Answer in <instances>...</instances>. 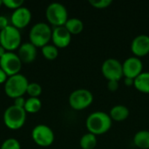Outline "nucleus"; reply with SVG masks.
Wrapping results in <instances>:
<instances>
[{"label":"nucleus","instance_id":"nucleus-1","mask_svg":"<svg viewBox=\"0 0 149 149\" xmlns=\"http://www.w3.org/2000/svg\"><path fill=\"white\" fill-rule=\"evenodd\" d=\"M112 123L113 120L109 114L102 111L93 112L86 120V126L88 132L94 135H100L107 133L112 127Z\"/></svg>","mask_w":149,"mask_h":149},{"label":"nucleus","instance_id":"nucleus-2","mask_svg":"<svg viewBox=\"0 0 149 149\" xmlns=\"http://www.w3.org/2000/svg\"><path fill=\"white\" fill-rule=\"evenodd\" d=\"M29 82L25 76L23 74H16L8 77L6 82L4 83V92L6 95L11 99H17L23 97L26 93Z\"/></svg>","mask_w":149,"mask_h":149},{"label":"nucleus","instance_id":"nucleus-3","mask_svg":"<svg viewBox=\"0 0 149 149\" xmlns=\"http://www.w3.org/2000/svg\"><path fill=\"white\" fill-rule=\"evenodd\" d=\"M52 30L51 27L45 23H37L34 24L29 33L30 43H31L34 46L44 47L48 45L50 40H52Z\"/></svg>","mask_w":149,"mask_h":149},{"label":"nucleus","instance_id":"nucleus-4","mask_svg":"<svg viewBox=\"0 0 149 149\" xmlns=\"http://www.w3.org/2000/svg\"><path fill=\"white\" fill-rule=\"evenodd\" d=\"M26 120V112L24 108L17 107L14 105L9 107L3 113L4 125L11 130L21 128Z\"/></svg>","mask_w":149,"mask_h":149},{"label":"nucleus","instance_id":"nucleus-5","mask_svg":"<svg viewBox=\"0 0 149 149\" xmlns=\"http://www.w3.org/2000/svg\"><path fill=\"white\" fill-rule=\"evenodd\" d=\"M0 45L7 52H13L21 45V34L18 29L12 25L0 31Z\"/></svg>","mask_w":149,"mask_h":149},{"label":"nucleus","instance_id":"nucleus-6","mask_svg":"<svg viewBox=\"0 0 149 149\" xmlns=\"http://www.w3.org/2000/svg\"><path fill=\"white\" fill-rule=\"evenodd\" d=\"M45 17L48 22L54 27L64 26L68 20L67 10L60 3H52L45 10Z\"/></svg>","mask_w":149,"mask_h":149},{"label":"nucleus","instance_id":"nucleus-7","mask_svg":"<svg viewBox=\"0 0 149 149\" xmlns=\"http://www.w3.org/2000/svg\"><path fill=\"white\" fill-rule=\"evenodd\" d=\"M69 105L74 110H84L93 102V94L84 88L74 90L69 96Z\"/></svg>","mask_w":149,"mask_h":149},{"label":"nucleus","instance_id":"nucleus-8","mask_svg":"<svg viewBox=\"0 0 149 149\" xmlns=\"http://www.w3.org/2000/svg\"><path fill=\"white\" fill-rule=\"evenodd\" d=\"M101 72L105 79L108 81L115 80L120 81L123 77V68L122 63L116 58H107L106 59L101 65Z\"/></svg>","mask_w":149,"mask_h":149},{"label":"nucleus","instance_id":"nucleus-9","mask_svg":"<svg viewBox=\"0 0 149 149\" xmlns=\"http://www.w3.org/2000/svg\"><path fill=\"white\" fill-rule=\"evenodd\" d=\"M22 67V61L17 54L13 52H7L0 58V68L8 77L18 74Z\"/></svg>","mask_w":149,"mask_h":149},{"label":"nucleus","instance_id":"nucleus-10","mask_svg":"<svg viewBox=\"0 0 149 149\" xmlns=\"http://www.w3.org/2000/svg\"><path fill=\"white\" fill-rule=\"evenodd\" d=\"M31 137L33 141L43 148L51 146L54 141V133L46 125L40 124L36 126L31 132Z\"/></svg>","mask_w":149,"mask_h":149},{"label":"nucleus","instance_id":"nucleus-11","mask_svg":"<svg viewBox=\"0 0 149 149\" xmlns=\"http://www.w3.org/2000/svg\"><path fill=\"white\" fill-rule=\"evenodd\" d=\"M124 78L136 79L141 73L143 72V63L140 58L135 56L127 58L122 63Z\"/></svg>","mask_w":149,"mask_h":149},{"label":"nucleus","instance_id":"nucleus-12","mask_svg":"<svg viewBox=\"0 0 149 149\" xmlns=\"http://www.w3.org/2000/svg\"><path fill=\"white\" fill-rule=\"evenodd\" d=\"M31 20V12L26 7H20L13 11L10 17L12 26L17 29H23L26 27Z\"/></svg>","mask_w":149,"mask_h":149},{"label":"nucleus","instance_id":"nucleus-13","mask_svg":"<svg viewBox=\"0 0 149 149\" xmlns=\"http://www.w3.org/2000/svg\"><path fill=\"white\" fill-rule=\"evenodd\" d=\"M131 51L137 58H141L149 53V36L141 34L136 36L131 43Z\"/></svg>","mask_w":149,"mask_h":149},{"label":"nucleus","instance_id":"nucleus-14","mask_svg":"<svg viewBox=\"0 0 149 149\" xmlns=\"http://www.w3.org/2000/svg\"><path fill=\"white\" fill-rule=\"evenodd\" d=\"M52 40L53 45L58 48H65L67 47L72 40L71 33L66 30L65 26L54 27L52 29Z\"/></svg>","mask_w":149,"mask_h":149},{"label":"nucleus","instance_id":"nucleus-15","mask_svg":"<svg viewBox=\"0 0 149 149\" xmlns=\"http://www.w3.org/2000/svg\"><path fill=\"white\" fill-rule=\"evenodd\" d=\"M37 47L34 46L31 43L27 42L21 44L18 48V57L22 63L31 64L32 63L37 57Z\"/></svg>","mask_w":149,"mask_h":149},{"label":"nucleus","instance_id":"nucleus-16","mask_svg":"<svg viewBox=\"0 0 149 149\" xmlns=\"http://www.w3.org/2000/svg\"><path fill=\"white\" fill-rule=\"evenodd\" d=\"M108 114L112 119V120L120 122V121L126 120L128 118L130 114V111L128 107L124 105H116L111 108Z\"/></svg>","mask_w":149,"mask_h":149},{"label":"nucleus","instance_id":"nucleus-17","mask_svg":"<svg viewBox=\"0 0 149 149\" xmlns=\"http://www.w3.org/2000/svg\"><path fill=\"white\" fill-rule=\"evenodd\" d=\"M134 87L142 93H149V72H143L134 79Z\"/></svg>","mask_w":149,"mask_h":149},{"label":"nucleus","instance_id":"nucleus-18","mask_svg":"<svg viewBox=\"0 0 149 149\" xmlns=\"http://www.w3.org/2000/svg\"><path fill=\"white\" fill-rule=\"evenodd\" d=\"M134 143L140 149H149V131L141 130L134 136Z\"/></svg>","mask_w":149,"mask_h":149},{"label":"nucleus","instance_id":"nucleus-19","mask_svg":"<svg viewBox=\"0 0 149 149\" xmlns=\"http://www.w3.org/2000/svg\"><path fill=\"white\" fill-rule=\"evenodd\" d=\"M66 30L71 33V35H77L79 34L84 29V24L82 20L77 17L68 18L65 24L64 25Z\"/></svg>","mask_w":149,"mask_h":149},{"label":"nucleus","instance_id":"nucleus-20","mask_svg":"<svg viewBox=\"0 0 149 149\" xmlns=\"http://www.w3.org/2000/svg\"><path fill=\"white\" fill-rule=\"evenodd\" d=\"M97 145L96 135L86 133L79 140V146L82 149H94Z\"/></svg>","mask_w":149,"mask_h":149},{"label":"nucleus","instance_id":"nucleus-21","mask_svg":"<svg viewBox=\"0 0 149 149\" xmlns=\"http://www.w3.org/2000/svg\"><path fill=\"white\" fill-rule=\"evenodd\" d=\"M42 107V102L38 98H29L25 101L24 107L26 113H36L39 112Z\"/></svg>","mask_w":149,"mask_h":149},{"label":"nucleus","instance_id":"nucleus-22","mask_svg":"<svg viewBox=\"0 0 149 149\" xmlns=\"http://www.w3.org/2000/svg\"><path fill=\"white\" fill-rule=\"evenodd\" d=\"M43 56L48 60H53L58 56V49L54 45H46L41 48Z\"/></svg>","mask_w":149,"mask_h":149},{"label":"nucleus","instance_id":"nucleus-23","mask_svg":"<svg viewBox=\"0 0 149 149\" xmlns=\"http://www.w3.org/2000/svg\"><path fill=\"white\" fill-rule=\"evenodd\" d=\"M26 93H28L30 98H38L42 93V87L38 83H29Z\"/></svg>","mask_w":149,"mask_h":149},{"label":"nucleus","instance_id":"nucleus-24","mask_svg":"<svg viewBox=\"0 0 149 149\" xmlns=\"http://www.w3.org/2000/svg\"><path fill=\"white\" fill-rule=\"evenodd\" d=\"M0 149H21V145L17 140L10 138L3 142Z\"/></svg>","mask_w":149,"mask_h":149},{"label":"nucleus","instance_id":"nucleus-25","mask_svg":"<svg viewBox=\"0 0 149 149\" xmlns=\"http://www.w3.org/2000/svg\"><path fill=\"white\" fill-rule=\"evenodd\" d=\"M112 0H89V3L96 9H106L112 4Z\"/></svg>","mask_w":149,"mask_h":149},{"label":"nucleus","instance_id":"nucleus-26","mask_svg":"<svg viewBox=\"0 0 149 149\" xmlns=\"http://www.w3.org/2000/svg\"><path fill=\"white\" fill-rule=\"evenodd\" d=\"M24 3L23 0H3V4L6 6L9 9L17 10L20 7H22Z\"/></svg>","mask_w":149,"mask_h":149},{"label":"nucleus","instance_id":"nucleus-27","mask_svg":"<svg viewBox=\"0 0 149 149\" xmlns=\"http://www.w3.org/2000/svg\"><path fill=\"white\" fill-rule=\"evenodd\" d=\"M107 89L110 92H116L119 89V81L110 80L107 83Z\"/></svg>","mask_w":149,"mask_h":149},{"label":"nucleus","instance_id":"nucleus-28","mask_svg":"<svg viewBox=\"0 0 149 149\" xmlns=\"http://www.w3.org/2000/svg\"><path fill=\"white\" fill-rule=\"evenodd\" d=\"M9 20L4 16H0V31L9 26Z\"/></svg>","mask_w":149,"mask_h":149},{"label":"nucleus","instance_id":"nucleus-29","mask_svg":"<svg viewBox=\"0 0 149 149\" xmlns=\"http://www.w3.org/2000/svg\"><path fill=\"white\" fill-rule=\"evenodd\" d=\"M25 101H26V100H24V98H23V97L17 98L14 100V106H16L17 107L24 108V107L25 105Z\"/></svg>","mask_w":149,"mask_h":149},{"label":"nucleus","instance_id":"nucleus-30","mask_svg":"<svg viewBox=\"0 0 149 149\" xmlns=\"http://www.w3.org/2000/svg\"><path fill=\"white\" fill-rule=\"evenodd\" d=\"M8 79L7 74L0 68V84H4Z\"/></svg>","mask_w":149,"mask_h":149},{"label":"nucleus","instance_id":"nucleus-31","mask_svg":"<svg viewBox=\"0 0 149 149\" xmlns=\"http://www.w3.org/2000/svg\"><path fill=\"white\" fill-rule=\"evenodd\" d=\"M124 84H125L127 86H134V79H131V78H124Z\"/></svg>","mask_w":149,"mask_h":149},{"label":"nucleus","instance_id":"nucleus-32","mask_svg":"<svg viewBox=\"0 0 149 149\" xmlns=\"http://www.w3.org/2000/svg\"><path fill=\"white\" fill-rule=\"evenodd\" d=\"M6 52H7V51H6L2 45H0V58H1Z\"/></svg>","mask_w":149,"mask_h":149},{"label":"nucleus","instance_id":"nucleus-33","mask_svg":"<svg viewBox=\"0 0 149 149\" xmlns=\"http://www.w3.org/2000/svg\"><path fill=\"white\" fill-rule=\"evenodd\" d=\"M2 5H3V0H0V8H1Z\"/></svg>","mask_w":149,"mask_h":149}]
</instances>
